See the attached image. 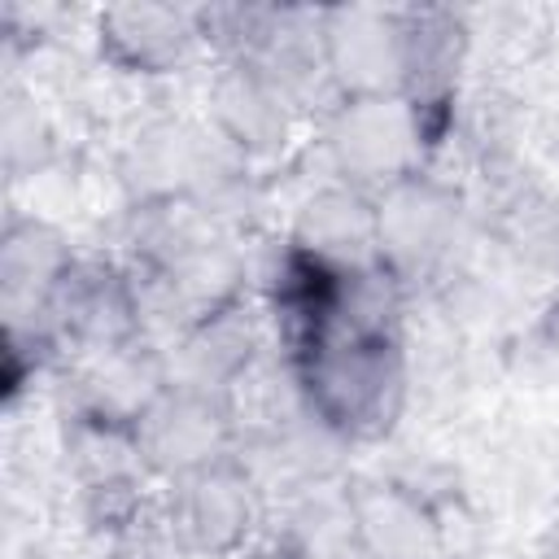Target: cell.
<instances>
[{
	"mask_svg": "<svg viewBox=\"0 0 559 559\" xmlns=\"http://www.w3.org/2000/svg\"><path fill=\"white\" fill-rule=\"evenodd\" d=\"M297 402L345 445L384 441L415 393V362L402 328L332 319L280 349Z\"/></svg>",
	"mask_w": 559,
	"mask_h": 559,
	"instance_id": "cell-1",
	"label": "cell"
},
{
	"mask_svg": "<svg viewBox=\"0 0 559 559\" xmlns=\"http://www.w3.org/2000/svg\"><path fill=\"white\" fill-rule=\"evenodd\" d=\"M450 131L454 118L428 114L402 92L332 96V105L319 114V148L328 175L371 197L428 170L432 153L450 140Z\"/></svg>",
	"mask_w": 559,
	"mask_h": 559,
	"instance_id": "cell-2",
	"label": "cell"
},
{
	"mask_svg": "<svg viewBox=\"0 0 559 559\" xmlns=\"http://www.w3.org/2000/svg\"><path fill=\"white\" fill-rule=\"evenodd\" d=\"M467 240V205L454 183L419 170L384 192H376V262L397 275L411 293L419 284H441L459 271V249Z\"/></svg>",
	"mask_w": 559,
	"mask_h": 559,
	"instance_id": "cell-3",
	"label": "cell"
},
{
	"mask_svg": "<svg viewBox=\"0 0 559 559\" xmlns=\"http://www.w3.org/2000/svg\"><path fill=\"white\" fill-rule=\"evenodd\" d=\"M162 528L188 559L240 555L266 524V485L245 454H227L162 485Z\"/></svg>",
	"mask_w": 559,
	"mask_h": 559,
	"instance_id": "cell-4",
	"label": "cell"
},
{
	"mask_svg": "<svg viewBox=\"0 0 559 559\" xmlns=\"http://www.w3.org/2000/svg\"><path fill=\"white\" fill-rule=\"evenodd\" d=\"M131 432H135V450L148 476L170 485L197 467L240 454V441H245L240 397L166 380L157 397L140 411V419L131 424Z\"/></svg>",
	"mask_w": 559,
	"mask_h": 559,
	"instance_id": "cell-5",
	"label": "cell"
},
{
	"mask_svg": "<svg viewBox=\"0 0 559 559\" xmlns=\"http://www.w3.org/2000/svg\"><path fill=\"white\" fill-rule=\"evenodd\" d=\"M354 537L362 559H454L445 502L402 476H354L345 480Z\"/></svg>",
	"mask_w": 559,
	"mask_h": 559,
	"instance_id": "cell-6",
	"label": "cell"
},
{
	"mask_svg": "<svg viewBox=\"0 0 559 559\" xmlns=\"http://www.w3.org/2000/svg\"><path fill=\"white\" fill-rule=\"evenodd\" d=\"M48 314H52V328H57L61 345L74 349L79 358L148 341L135 275L122 258H83L79 253V262L61 280Z\"/></svg>",
	"mask_w": 559,
	"mask_h": 559,
	"instance_id": "cell-7",
	"label": "cell"
},
{
	"mask_svg": "<svg viewBox=\"0 0 559 559\" xmlns=\"http://www.w3.org/2000/svg\"><path fill=\"white\" fill-rule=\"evenodd\" d=\"M319 70L332 96L402 92V9H384V4L319 9Z\"/></svg>",
	"mask_w": 559,
	"mask_h": 559,
	"instance_id": "cell-8",
	"label": "cell"
},
{
	"mask_svg": "<svg viewBox=\"0 0 559 559\" xmlns=\"http://www.w3.org/2000/svg\"><path fill=\"white\" fill-rule=\"evenodd\" d=\"M79 262L74 245L66 231L39 214H9L0 231V310H4V332L22 336H44L57 341L52 328V297L70 266ZM66 349V345H61Z\"/></svg>",
	"mask_w": 559,
	"mask_h": 559,
	"instance_id": "cell-9",
	"label": "cell"
},
{
	"mask_svg": "<svg viewBox=\"0 0 559 559\" xmlns=\"http://www.w3.org/2000/svg\"><path fill=\"white\" fill-rule=\"evenodd\" d=\"M92 39L100 61L131 79L183 74L205 52L201 13L188 4H153V0L105 4L92 17Z\"/></svg>",
	"mask_w": 559,
	"mask_h": 559,
	"instance_id": "cell-10",
	"label": "cell"
},
{
	"mask_svg": "<svg viewBox=\"0 0 559 559\" xmlns=\"http://www.w3.org/2000/svg\"><path fill=\"white\" fill-rule=\"evenodd\" d=\"M301 96L249 66H218L205 87L210 131L249 166L275 162L293 148L301 122Z\"/></svg>",
	"mask_w": 559,
	"mask_h": 559,
	"instance_id": "cell-11",
	"label": "cell"
},
{
	"mask_svg": "<svg viewBox=\"0 0 559 559\" xmlns=\"http://www.w3.org/2000/svg\"><path fill=\"white\" fill-rule=\"evenodd\" d=\"M162 354L170 380L240 397V384L253 380V367L262 358V319L249 310V301L210 310L192 319Z\"/></svg>",
	"mask_w": 559,
	"mask_h": 559,
	"instance_id": "cell-12",
	"label": "cell"
},
{
	"mask_svg": "<svg viewBox=\"0 0 559 559\" xmlns=\"http://www.w3.org/2000/svg\"><path fill=\"white\" fill-rule=\"evenodd\" d=\"M472 26L459 9H402V96L454 118Z\"/></svg>",
	"mask_w": 559,
	"mask_h": 559,
	"instance_id": "cell-13",
	"label": "cell"
},
{
	"mask_svg": "<svg viewBox=\"0 0 559 559\" xmlns=\"http://www.w3.org/2000/svg\"><path fill=\"white\" fill-rule=\"evenodd\" d=\"M284 240L341 271L371 266L376 262V197L341 179H323L297 201Z\"/></svg>",
	"mask_w": 559,
	"mask_h": 559,
	"instance_id": "cell-14",
	"label": "cell"
},
{
	"mask_svg": "<svg viewBox=\"0 0 559 559\" xmlns=\"http://www.w3.org/2000/svg\"><path fill=\"white\" fill-rule=\"evenodd\" d=\"M266 559H362L345 480L293 493L284 520L266 537Z\"/></svg>",
	"mask_w": 559,
	"mask_h": 559,
	"instance_id": "cell-15",
	"label": "cell"
},
{
	"mask_svg": "<svg viewBox=\"0 0 559 559\" xmlns=\"http://www.w3.org/2000/svg\"><path fill=\"white\" fill-rule=\"evenodd\" d=\"M498 210L502 249L528 271H559V197L533 183H511Z\"/></svg>",
	"mask_w": 559,
	"mask_h": 559,
	"instance_id": "cell-16",
	"label": "cell"
},
{
	"mask_svg": "<svg viewBox=\"0 0 559 559\" xmlns=\"http://www.w3.org/2000/svg\"><path fill=\"white\" fill-rule=\"evenodd\" d=\"M507 371L537 393H559V293L546 297L507 341Z\"/></svg>",
	"mask_w": 559,
	"mask_h": 559,
	"instance_id": "cell-17",
	"label": "cell"
},
{
	"mask_svg": "<svg viewBox=\"0 0 559 559\" xmlns=\"http://www.w3.org/2000/svg\"><path fill=\"white\" fill-rule=\"evenodd\" d=\"M0 148H4V170L9 179H31L39 175L52 153H57V131L48 122V114L39 109V100L31 92L9 87L4 96V114H0Z\"/></svg>",
	"mask_w": 559,
	"mask_h": 559,
	"instance_id": "cell-18",
	"label": "cell"
},
{
	"mask_svg": "<svg viewBox=\"0 0 559 559\" xmlns=\"http://www.w3.org/2000/svg\"><path fill=\"white\" fill-rule=\"evenodd\" d=\"M537 559H559V524H550V533L537 546Z\"/></svg>",
	"mask_w": 559,
	"mask_h": 559,
	"instance_id": "cell-19",
	"label": "cell"
},
{
	"mask_svg": "<svg viewBox=\"0 0 559 559\" xmlns=\"http://www.w3.org/2000/svg\"><path fill=\"white\" fill-rule=\"evenodd\" d=\"M533 559H537V555H533Z\"/></svg>",
	"mask_w": 559,
	"mask_h": 559,
	"instance_id": "cell-20",
	"label": "cell"
}]
</instances>
